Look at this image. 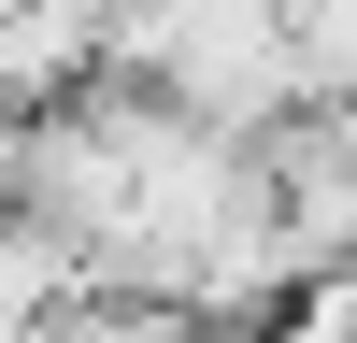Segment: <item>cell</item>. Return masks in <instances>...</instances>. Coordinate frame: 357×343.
<instances>
[{
	"instance_id": "1",
	"label": "cell",
	"mask_w": 357,
	"mask_h": 343,
	"mask_svg": "<svg viewBox=\"0 0 357 343\" xmlns=\"http://www.w3.org/2000/svg\"><path fill=\"white\" fill-rule=\"evenodd\" d=\"M257 343H357V272H314V286H301V300H286Z\"/></svg>"
}]
</instances>
